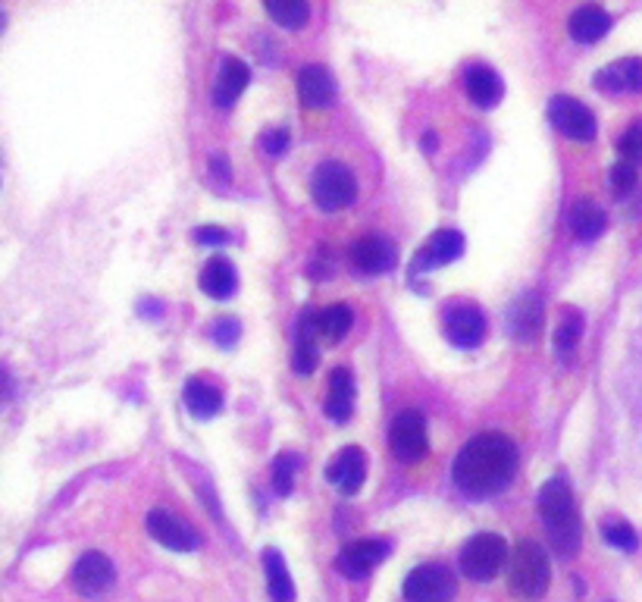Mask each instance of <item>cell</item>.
<instances>
[{"label":"cell","mask_w":642,"mask_h":602,"mask_svg":"<svg viewBox=\"0 0 642 602\" xmlns=\"http://www.w3.org/2000/svg\"><path fill=\"white\" fill-rule=\"evenodd\" d=\"M539 515L545 524V534L552 540V549L561 559H570L583 540V527H580V512H577V499L570 493V486L564 477H552L542 486L539 493Z\"/></svg>","instance_id":"obj_2"},{"label":"cell","mask_w":642,"mask_h":602,"mask_svg":"<svg viewBox=\"0 0 642 602\" xmlns=\"http://www.w3.org/2000/svg\"><path fill=\"white\" fill-rule=\"evenodd\" d=\"M182 402H185V408H188V414H192V418L207 421V418H213V414H220V408H223V392H220L217 386H213L210 380L195 377V380L185 383Z\"/></svg>","instance_id":"obj_20"},{"label":"cell","mask_w":642,"mask_h":602,"mask_svg":"<svg viewBox=\"0 0 642 602\" xmlns=\"http://www.w3.org/2000/svg\"><path fill=\"white\" fill-rule=\"evenodd\" d=\"M367 477V458L358 446H348L336 455V461L326 468V480L336 486L342 496H354L361 490V483Z\"/></svg>","instance_id":"obj_13"},{"label":"cell","mask_w":642,"mask_h":602,"mask_svg":"<svg viewBox=\"0 0 642 602\" xmlns=\"http://www.w3.org/2000/svg\"><path fill=\"white\" fill-rule=\"evenodd\" d=\"M323 411H326V418H332V421L351 418V411H354V377H351V370L336 367L329 374V396L323 402Z\"/></svg>","instance_id":"obj_23"},{"label":"cell","mask_w":642,"mask_h":602,"mask_svg":"<svg viewBox=\"0 0 642 602\" xmlns=\"http://www.w3.org/2000/svg\"><path fill=\"white\" fill-rule=\"evenodd\" d=\"M542 320H545V311H542L539 292H527V295H520L514 305H511V311H508V330L520 342H533L542 333Z\"/></svg>","instance_id":"obj_17"},{"label":"cell","mask_w":642,"mask_h":602,"mask_svg":"<svg viewBox=\"0 0 642 602\" xmlns=\"http://www.w3.org/2000/svg\"><path fill=\"white\" fill-rule=\"evenodd\" d=\"M602 537L608 546L614 549H621V552H633L639 546V537H636V530L627 524V521H608L605 530H602Z\"/></svg>","instance_id":"obj_32"},{"label":"cell","mask_w":642,"mask_h":602,"mask_svg":"<svg viewBox=\"0 0 642 602\" xmlns=\"http://www.w3.org/2000/svg\"><path fill=\"white\" fill-rule=\"evenodd\" d=\"M461 251H464V236L458 233V229H439V233H433L430 242L417 251L411 270L420 273V270H433V267L451 264V261L461 258Z\"/></svg>","instance_id":"obj_15"},{"label":"cell","mask_w":642,"mask_h":602,"mask_svg":"<svg viewBox=\"0 0 642 602\" xmlns=\"http://www.w3.org/2000/svg\"><path fill=\"white\" fill-rule=\"evenodd\" d=\"M267 16L276 19L282 29H301L307 16H311V7L301 4V0H267Z\"/></svg>","instance_id":"obj_30"},{"label":"cell","mask_w":642,"mask_h":602,"mask_svg":"<svg viewBox=\"0 0 642 602\" xmlns=\"http://www.w3.org/2000/svg\"><path fill=\"white\" fill-rule=\"evenodd\" d=\"M596 85L599 91H608V95H636L642 91V60L639 57H624V60H614L605 69L596 73Z\"/></svg>","instance_id":"obj_16"},{"label":"cell","mask_w":642,"mask_h":602,"mask_svg":"<svg viewBox=\"0 0 642 602\" xmlns=\"http://www.w3.org/2000/svg\"><path fill=\"white\" fill-rule=\"evenodd\" d=\"M389 555V543L386 540H358V543H348L339 559H336V568L345 574V577H367L379 562H383Z\"/></svg>","instance_id":"obj_14"},{"label":"cell","mask_w":642,"mask_h":602,"mask_svg":"<svg viewBox=\"0 0 642 602\" xmlns=\"http://www.w3.org/2000/svg\"><path fill=\"white\" fill-rule=\"evenodd\" d=\"M195 239L201 245H226L229 233H226V229H217V226H201V229H195Z\"/></svg>","instance_id":"obj_37"},{"label":"cell","mask_w":642,"mask_h":602,"mask_svg":"<svg viewBox=\"0 0 642 602\" xmlns=\"http://www.w3.org/2000/svg\"><path fill=\"white\" fill-rule=\"evenodd\" d=\"M351 264L364 273H386L395 267V245L386 236H364L351 245Z\"/></svg>","instance_id":"obj_18"},{"label":"cell","mask_w":642,"mask_h":602,"mask_svg":"<svg viewBox=\"0 0 642 602\" xmlns=\"http://www.w3.org/2000/svg\"><path fill=\"white\" fill-rule=\"evenodd\" d=\"M404 602H451L458 593L455 577L439 562L417 565L408 577H404Z\"/></svg>","instance_id":"obj_6"},{"label":"cell","mask_w":642,"mask_h":602,"mask_svg":"<svg viewBox=\"0 0 642 602\" xmlns=\"http://www.w3.org/2000/svg\"><path fill=\"white\" fill-rule=\"evenodd\" d=\"M617 151L627 160V164H639L642 160V123H633L621 138H617Z\"/></svg>","instance_id":"obj_33"},{"label":"cell","mask_w":642,"mask_h":602,"mask_svg":"<svg viewBox=\"0 0 642 602\" xmlns=\"http://www.w3.org/2000/svg\"><path fill=\"white\" fill-rule=\"evenodd\" d=\"M148 534L160 546L173 549V552H192L198 546V534H195V530L188 527L182 518L163 512V508H154V512L148 515Z\"/></svg>","instance_id":"obj_10"},{"label":"cell","mask_w":642,"mask_h":602,"mask_svg":"<svg viewBox=\"0 0 642 602\" xmlns=\"http://www.w3.org/2000/svg\"><path fill=\"white\" fill-rule=\"evenodd\" d=\"M511 559L505 537L498 534H477L470 537L461 549V574L470 577L477 584H489L498 577V571L505 568V562Z\"/></svg>","instance_id":"obj_4"},{"label":"cell","mask_w":642,"mask_h":602,"mask_svg":"<svg viewBox=\"0 0 642 602\" xmlns=\"http://www.w3.org/2000/svg\"><path fill=\"white\" fill-rule=\"evenodd\" d=\"M198 286L210 295V298H229L239 286V276H235V264L226 258V254H213V258L204 264Z\"/></svg>","instance_id":"obj_22"},{"label":"cell","mask_w":642,"mask_h":602,"mask_svg":"<svg viewBox=\"0 0 642 602\" xmlns=\"http://www.w3.org/2000/svg\"><path fill=\"white\" fill-rule=\"evenodd\" d=\"M464 88H467L470 101L477 104V107L489 110V107H495L498 101H502V79H498V73H495L492 66H486V63H477V66L467 69Z\"/></svg>","instance_id":"obj_21"},{"label":"cell","mask_w":642,"mask_h":602,"mask_svg":"<svg viewBox=\"0 0 642 602\" xmlns=\"http://www.w3.org/2000/svg\"><path fill=\"white\" fill-rule=\"evenodd\" d=\"M116 581V568L104 552L91 549L69 571V584L79 596H104Z\"/></svg>","instance_id":"obj_9"},{"label":"cell","mask_w":642,"mask_h":602,"mask_svg":"<svg viewBox=\"0 0 642 602\" xmlns=\"http://www.w3.org/2000/svg\"><path fill=\"white\" fill-rule=\"evenodd\" d=\"M633 185H636V167L627 164V160H621V164H614L611 167V189L617 195H627L633 192Z\"/></svg>","instance_id":"obj_35"},{"label":"cell","mask_w":642,"mask_h":602,"mask_svg":"<svg viewBox=\"0 0 642 602\" xmlns=\"http://www.w3.org/2000/svg\"><path fill=\"white\" fill-rule=\"evenodd\" d=\"M517 474V446L505 433H480L455 461V483L467 496H495Z\"/></svg>","instance_id":"obj_1"},{"label":"cell","mask_w":642,"mask_h":602,"mask_svg":"<svg viewBox=\"0 0 642 602\" xmlns=\"http://www.w3.org/2000/svg\"><path fill=\"white\" fill-rule=\"evenodd\" d=\"M389 446H392V455L398 461H420L426 452H430V439H426V421L420 411H401L398 418L392 421V430H389Z\"/></svg>","instance_id":"obj_8"},{"label":"cell","mask_w":642,"mask_h":602,"mask_svg":"<svg viewBox=\"0 0 642 602\" xmlns=\"http://www.w3.org/2000/svg\"><path fill=\"white\" fill-rule=\"evenodd\" d=\"M213 336H217L220 345H232L235 339H239V320H235V317L217 320V327H213Z\"/></svg>","instance_id":"obj_36"},{"label":"cell","mask_w":642,"mask_h":602,"mask_svg":"<svg viewBox=\"0 0 642 602\" xmlns=\"http://www.w3.org/2000/svg\"><path fill=\"white\" fill-rule=\"evenodd\" d=\"M248 82H251L248 63L239 60V57H226L223 66H220L217 85H213V104H217V107H232L235 101L242 98V91L248 88Z\"/></svg>","instance_id":"obj_19"},{"label":"cell","mask_w":642,"mask_h":602,"mask_svg":"<svg viewBox=\"0 0 642 602\" xmlns=\"http://www.w3.org/2000/svg\"><path fill=\"white\" fill-rule=\"evenodd\" d=\"M445 336L461 345V349H473L486 339V314L473 305H458L445 314Z\"/></svg>","instance_id":"obj_11"},{"label":"cell","mask_w":642,"mask_h":602,"mask_svg":"<svg viewBox=\"0 0 642 602\" xmlns=\"http://www.w3.org/2000/svg\"><path fill=\"white\" fill-rule=\"evenodd\" d=\"M351 323H354V314H351V308H345V305H329V308L317 311V333H320V339H326V342L345 339V333L351 330Z\"/></svg>","instance_id":"obj_29"},{"label":"cell","mask_w":642,"mask_h":602,"mask_svg":"<svg viewBox=\"0 0 642 602\" xmlns=\"http://www.w3.org/2000/svg\"><path fill=\"white\" fill-rule=\"evenodd\" d=\"M264 571H267L270 599L273 602H295V584H292L289 568H285V559L279 555V549L264 552Z\"/></svg>","instance_id":"obj_27"},{"label":"cell","mask_w":642,"mask_h":602,"mask_svg":"<svg viewBox=\"0 0 642 602\" xmlns=\"http://www.w3.org/2000/svg\"><path fill=\"white\" fill-rule=\"evenodd\" d=\"M570 233H574L577 239L583 242H592V239H599L605 233V226H608V217L605 211L596 204V201H589V198H580L574 207H570Z\"/></svg>","instance_id":"obj_26"},{"label":"cell","mask_w":642,"mask_h":602,"mask_svg":"<svg viewBox=\"0 0 642 602\" xmlns=\"http://www.w3.org/2000/svg\"><path fill=\"white\" fill-rule=\"evenodd\" d=\"M210 167H213V173H217V176H229V164H226L223 157H213Z\"/></svg>","instance_id":"obj_38"},{"label":"cell","mask_w":642,"mask_h":602,"mask_svg":"<svg viewBox=\"0 0 642 602\" xmlns=\"http://www.w3.org/2000/svg\"><path fill=\"white\" fill-rule=\"evenodd\" d=\"M552 581V568H549V552H545L536 540H520L511 552L508 562V584L514 596L520 599H542Z\"/></svg>","instance_id":"obj_3"},{"label":"cell","mask_w":642,"mask_h":602,"mask_svg":"<svg viewBox=\"0 0 642 602\" xmlns=\"http://www.w3.org/2000/svg\"><path fill=\"white\" fill-rule=\"evenodd\" d=\"M295 468H298V458L292 452H282L273 461V486L279 496H289L292 493V483H295Z\"/></svg>","instance_id":"obj_31"},{"label":"cell","mask_w":642,"mask_h":602,"mask_svg":"<svg viewBox=\"0 0 642 602\" xmlns=\"http://www.w3.org/2000/svg\"><path fill=\"white\" fill-rule=\"evenodd\" d=\"M317 311H307L298 323V339H295V355H292V367L298 370L301 377L314 374V367L320 361L317 355Z\"/></svg>","instance_id":"obj_24"},{"label":"cell","mask_w":642,"mask_h":602,"mask_svg":"<svg viewBox=\"0 0 642 602\" xmlns=\"http://www.w3.org/2000/svg\"><path fill=\"white\" fill-rule=\"evenodd\" d=\"M608 29H611V13L596 4H586L570 16V38L580 44H592V41L605 38Z\"/></svg>","instance_id":"obj_25"},{"label":"cell","mask_w":642,"mask_h":602,"mask_svg":"<svg viewBox=\"0 0 642 602\" xmlns=\"http://www.w3.org/2000/svg\"><path fill=\"white\" fill-rule=\"evenodd\" d=\"M257 148L264 151L267 157H282L285 151H289V132H285L282 126H273V129H264L257 138Z\"/></svg>","instance_id":"obj_34"},{"label":"cell","mask_w":642,"mask_h":602,"mask_svg":"<svg viewBox=\"0 0 642 602\" xmlns=\"http://www.w3.org/2000/svg\"><path fill=\"white\" fill-rule=\"evenodd\" d=\"M549 120H552V126L564 138H570V142H592V138H596V132H599L596 113H592L586 104H580L577 98H567V95L552 98Z\"/></svg>","instance_id":"obj_7"},{"label":"cell","mask_w":642,"mask_h":602,"mask_svg":"<svg viewBox=\"0 0 642 602\" xmlns=\"http://www.w3.org/2000/svg\"><path fill=\"white\" fill-rule=\"evenodd\" d=\"M583 336V314L574 311V308H567L558 320V327H555V352L564 364L574 361V352H577V342Z\"/></svg>","instance_id":"obj_28"},{"label":"cell","mask_w":642,"mask_h":602,"mask_svg":"<svg viewBox=\"0 0 642 602\" xmlns=\"http://www.w3.org/2000/svg\"><path fill=\"white\" fill-rule=\"evenodd\" d=\"M311 195L323 211H342V207H348L358 198V179H354V173L345 164H339V160H326V164L314 170Z\"/></svg>","instance_id":"obj_5"},{"label":"cell","mask_w":642,"mask_h":602,"mask_svg":"<svg viewBox=\"0 0 642 602\" xmlns=\"http://www.w3.org/2000/svg\"><path fill=\"white\" fill-rule=\"evenodd\" d=\"M295 85H298L301 104L311 110H326V107H332V101H336V79H332L326 66H317V63L304 66Z\"/></svg>","instance_id":"obj_12"}]
</instances>
